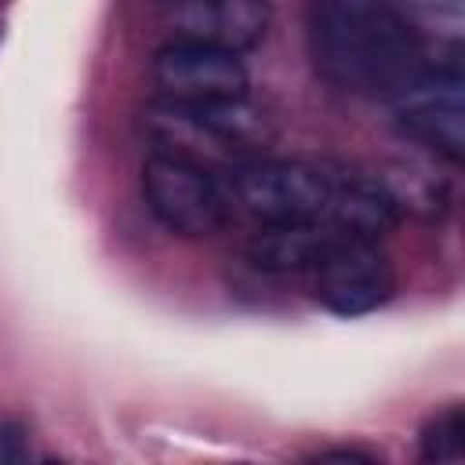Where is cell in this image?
<instances>
[{
  "mask_svg": "<svg viewBox=\"0 0 465 465\" xmlns=\"http://www.w3.org/2000/svg\"><path fill=\"white\" fill-rule=\"evenodd\" d=\"M142 193L153 218L178 236H211L229 218V193L211 167L171 153H149L142 163Z\"/></svg>",
  "mask_w": 465,
  "mask_h": 465,
  "instance_id": "obj_3",
  "label": "cell"
},
{
  "mask_svg": "<svg viewBox=\"0 0 465 465\" xmlns=\"http://www.w3.org/2000/svg\"><path fill=\"white\" fill-rule=\"evenodd\" d=\"M160 15L174 36L236 54L258 47L272 25L269 0H160Z\"/></svg>",
  "mask_w": 465,
  "mask_h": 465,
  "instance_id": "obj_7",
  "label": "cell"
},
{
  "mask_svg": "<svg viewBox=\"0 0 465 465\" xmlns=\"http://www.w3.org/2000/svg\"><path fill=\"white\" fill-rule=\"evenodd\" d=\"M320 458H338V461H374L371 454H360V450H327Z\"/></svg>",
  "mask_w": 465,
  "mask_h": 465,
  "instance_id": "obj_11",
  "label": "cell"
},
{
  "mask_svg": "<svg viewBox=\"0 0 465 465\" xmlns=\"http://www.w3.org/2000/svg\"><path fill=\"white\" fill-rule=\"evenodd\" d=\"M338 236L341 229L323 222H265L247 243V262L276 276L312 272Z\"/></svg>",
  "mask_w": 465,
  "mask_h": 465,
  "instance_id": "obj_8",
  "label": "cell"
},
{
  "mask_svg": "<svg viewBox=\"0 0 465 465\" xmlns=\"http://www.w3.org/2000/svg\"><path fill=\"white\" fill-rule=\"evenodd\" d=\"M316 302L334 316H363L385 305L396 291L392 258L374 236L341 232L312 269Z\"/></svg>",
  "mask_w": 465,
  "mask_h": 465,
  "instance_id": "obj_5",
  "label": "cell"
},
{
  "mask_svg": "<svg viewBox=\"0 0 465 465\" xmlns=\"http://www.w3.org/2000/svg\"><path fill=\"white\" fill-rule=\"evenodd\" d=\"M153 80L167 102L211 105L247 98V69L236 51L174 36L153 58Z\"/></svg>",
  "mask_w": 465,
  "mask_h": 465,
  "instance_id": "obj_6",
  "label": "cell"
},
{
  "mask_svg": "<svg viewBox=\"0 0 465 465\" xmlns=\"http://www.w3.org/2000/svg\"><path fill=\"white\" fill-rule=\"evenodd\" d=\"M421 458L425 461H461L465 458V411L447 407L421 429Z\"/></svg>",
  "mask_w": 465,
  "mask_h": 465,
  "instance_id": "obj_9",
  "label": "cell"
},
{
  "mask_svg": "<svg viewBox=\"0 0 465 465\" xmlns=\"http://www.w3.org/2000/svg\"><path fill=\"white\" fill-rule=\"evenodd\" d=\"M392 105V120L396 131L450 160L461 163L465 156V87H461V73L450 69H421L400 94L389 98Z\"/></svg>",
  "mask_w": 465,
  "mask_h": 465,
  "instance_id": "obj_4",
  "label": "cell"
},
{
  "mask_svg": "<svg viewBox=\"0 0 465 465\" xmlns=\"http://www.w3.org/2000/svg\"><path fill=\"white\" fill-rule=\"evenodd\" d=\"M145 134L153 138V153H171L211 171L214 163H229L232 171L243 163V153L258 145L262 116L247 105V98L211 105H182L160 98L145 109Z\"/></svg>",
  "mask_w": 465,
  "mask_h": 465,
  "instance_id": "obj_2",
  "label": "cell"
},
{
  "mask_svg": "<svg viewBox=\"0 0 465 465\" xmlns=\"http://www.w3.org/2000/svg\"><path fill=\"white\" fill-rule=\"evenodd\" d=\"M29 458V443H25V429L15 421H0V465L7 461H25Z\"/></svg>",
  "mask_w": 465,
  "mask_h": 465,
  "instance_id": "obj_10",
  "label": "cell"
},
{
  "mask_svg": "<svg viewBox=\"0 0 465 465\" xmlns=\"http://www.w3.org/2000/svg\"><path fill=\"white\" fill-rule=\"evenodd\" d=\"M305 36L316 73L349 94L389 102L425 69L400 0H309Z\"/></svg>",
  "mask_w": 465,
  "mask_h": 465,
  "instance_id": "obj_1",
  "label": "cell"
}]
</instances>
